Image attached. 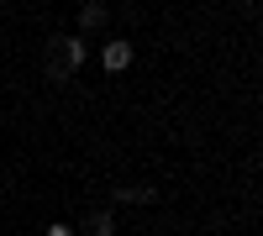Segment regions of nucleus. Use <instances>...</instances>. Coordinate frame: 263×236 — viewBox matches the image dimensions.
I'll list each match as a JSON object with an SVG mask.
<instances>
[{"mask_svg": "<svg viewBox=\"0 0 263 236\" xmlns=\"http://www.w3.org/2000/svg\"><path fill=\"white\" fill-rule=\"evenodd\" d=\"M100 63H105V69H111V74H121V69H132V42H105V53H100Z\"/></svg>", "mask_w": 263, "mask_h": 236, "instance_id": "nucleus-2", "label": "nucleus"}, {"mask_svg": "<svg viewBox=\"0 0 263 236\" xmlns=\"http://www.w3.org/2000/svg\"><path fill=\"white\" fill-rule=\"evenodd\" d=\"M79 21H84V27H100V21H105V6H95V0H90V6H84V16H79Z\"/></svg>", "mask_w": 263, "mask_h": 236, "instance_id": "nucleus-4", "label": "nucleus"}, {"mask_svg": "<svg viewBox=\"0 0 263 236\" xmlns=\"http://www.w3.org/2000/svg\"><path fill=\"white\" fill-rule=\"evenodd\" d=\"M84 226H90V236H111V231H116V221H111V210H95V216L84 221Z\"/></svg>", "mask_w": 263, "mask_h": 236, "instance_id": "nucleus-3", "label": "nucleus"}, {"mask_svg": "<svg viewBox=\"0 0 263 236\" xmlns=\"http://www.w3.org/2000/svg\"><path fill=\"white\" fill-rule=\"evenodd\" d=\"M79 63H84V42H79V37H58V42H53V74L63 79L69 69H79Z\"/></svg>", "mask_w": 263, "mask_h": 236, "instance_id": "nucleus-1", "label": "nucleus"}, {"mask_svg": "<svg viewBox=\"0 0 263 236\" xmlns=\"http://www.w3.org/2000/svg\"><path fill=\"white\" fill-rule=\"evenodd\" d=\"M42 236H74V226H48Z\"/></svg>", "mask_w": 263, "mask_h": 236, "instance_id": "nucleus-5", "label": "nucleus"}]
</instances>
